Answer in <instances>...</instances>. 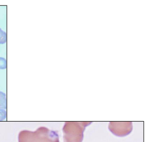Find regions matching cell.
Listing matches in <instances>:
<instances>
[{
  "label": "cell",
  "mask_w": 156,
  "mask_h": 142,
  "mask_svg": "<svg viewBox=\"0 0 156 142\" xmlns=\"http://www.w3.org/2000/svg\"><path fill=\"white\" fill-rule=\"evenodd\" d=\"M91 122H66L62 130L64 142H82L84 132Z\"/></svg>",
  "instance_id": "obj_2"
},
{
  "label": "cell",
  "mask_w": 156,
  "mask_h": 142,
  "mask_svg": "<svg viewBox=\"0 0 156 142\" xmlns=\"http://www.w3.org/2000/svg\"><path fill=\"white\" fill-rule=\"evenodd\" d=\"M6 109V96L5 93L0 92V110Z\"/></svg>",
  "instance_id": "obj_4"
},
{
  "label": "cell",
  "mask_w": 156,
  "mask_h": 142,
  "mask_svg": "<svg viewBox=\"0 0 156 142\" xmlns=\"http://www.w3.org/2000/svg\"><path fill=\"white\" fill-rule=\"evenodd\" d=\"M6 118V112L5 110H0V121L5 120Z\"/></svg>",
  "instance_id": "obj_7"
},
{
  "label": "cell",
  "mask_w": 156,
  "mask_h": 142,
  "mask_svg": "<svg viewBox=\"0 0 156 142\" xmlns=\"http://www.w3.org/2000/svg\"><path fill=\"white\" fill-rule=\"evenodd\" d=\"M19 142H59L58 133L44 126L36 131L22 130L19 134Z\"/></svg>",
  "instance_id": "obj_1"
},
{
  "label": "cell",
  "mask_w": 156,
  "mask_h": 142,
  "mask_svg": "<svg viewBox=\"0 0 156 142\" xmlns=\"http://www.w3.org/2000/svg\"><path fill=\"white\" fill-rule=\"evenodd\" d=\"M7 41V34L0 28V44H4Z\"/></svg>",
  "instance_id": "obj_5"
},
{
  "label": "cell",
  "mask_w": 156,
  "mask_h": 142,
  "mask_svg": "<svg viewBox=\"0 0 156 142\" xmlns=\"http://www.w3.org/2000/svg\"><path fill=\"white\" fill-rule=\"evenodd\" d=\"M108 129L111 133L119 137L129 135L133 129L131 122H110Z\"/></svg>",
  "instance_id": "obj_3"
},
{
  "label": "cell",
  "mask_w": 156,
  "mask_h": 142,
  "mask_svg": "<svg viewBox=\"0 0 156 142\" xmlns=\"http://www.w3.org/2000/svg\"><path fill=\"white\" fill-rule=\"evenodd\" d=\"M7 67V62L5 59L2 57H0V69H5Z\"/></svg>",
  "instance_id": "obj_6"
}]
</instances>
